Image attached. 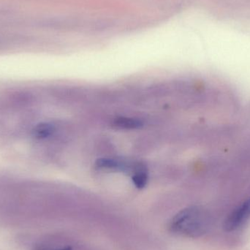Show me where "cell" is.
Listing matches in <instances>:
<instances>
[{
  "label": "cell",
  "mask_w": 250,
  "mask_h": 250,
  "mask_svg": "<svg viewBox=\"0 0 250 250\" xmlns=\"http://www.w3.org/2000/svg\"><path fill=\"white\" fill-rule=\"evenodd\" d=\"M55 127L51 123H41L37 125L33 130V135L38 139H45L54 133Z\"/></svg>",
  "instance_id": "6"
},
{
  "label": "cell",
  "mask_w": 250,
  "mask_h": 250,
  "mask_svg": "<svg viewBox=\"0 0 250 250\" xmlns=\"http://www.w3.org/2000/svg\"><path fill=\"white\" fill-rule=\"evenodd\" d=\"M148 179L146 167L144 165L139 163L136 170L132 173V180L134 185L138 189H143L147 185Z\"/></svg>",
  "instance_id": "4"
},
{
  "label": "cell",
  "mask_w": 250,
  "mask_h": 250,
  "mask_svg": "<svg viewBox=\"0 0 250 250\" xmlns=\"http://www.w3.org/2000/svg\"><path fill=\"white\" fill-rule=\"evenodd\" d=\"M95 166L98 168L104 169V170H121V171H127L130 169V166L122 160H116L113 158L98 159L95 163Z\"/></svg>",
  "instance_id": "3"
},
{
  "label": "cell",
  "mask_w": 250,
  "mask_h": 250,
  "mask_svg": "<svg viewBox=\"0 0 250 250\" xmlns=\"http://www.w3.org/2000/svg\"><path fill=\"white\" fill-rule=\"evenodd\" d=\"M35 250H73L71 248H69V247H66V248H58V249H48V248H36Z\"/></svg>",
  "instance_id": "7"
},
{
  "label": "cell",
  "mask_w": 250,
  "mask_h": 250,
  "mask_svg": "<svg viewBox=\"0 0 250 250\" xmlns=\"http://www.w3.org/2000/svg\"><path fill=\"white\" fill-rule=\"evenodd\" d=\"M211 226L209 214L199 207H189L179 211L170 222L173 233L197 238L205 234Z\"/></svg>",
  "instance_id": "1"
},
{
  "label": "cell",
  "mask_w": 250,
  "mask_h": 250,
  "mask_svg": "<svg viewBox=\"0 0 250 250\" xmlns=\"http://www.w3.org/2000/svg\"><path fill=\"white\" fill-rule=\"evenodd\" d=\"M114 127L122 129H138L143 126V123L138 119L129 118V117H118L113 121Z\"/></svg>",
  "instance_id": "5"
},
{
  "label": "cell",
  "mask_w": 250,
  "mask_h": 250,
  "mask_svg": "<svg viewBox=\"0 0 250 250\" xmlns=\"http://www.w3.org/2000/svg\"><path fill=\"white\" fill-rule=\"evenodd\" d=\"M250 218V198L232 211L225 221L226 231H233L242 227Z\"/></svg>",
  "instance_id": "2"
}]
</instances>
